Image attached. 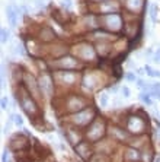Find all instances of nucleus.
Here are the masks:
<instances>
[{
    "label": "nucleus",
    "instance_id": "16",
    "mask_svg": "<svg viewBox=\"0 0 160 162\" xmlns=\"http://www.w3.org/2000/svg\"><path fill=\"white\" fill-rule=\"evenodd\" d=\"M144 70H145V69H141V67H140V69H137V73L141 76V75H144Z\"/></svg>",
    "mask_w": 160,
    "mask_h": 162
},
{
    "label": "nucleus",
    "instance_id": "1",
    "mask_svg": "<svg viewBox=\"0 0 160 162\" xmlns=\"http://www.w3.org/2000/svg\"><path fill=\"white\" fill-rule=\"evenodd\" d=\"M38 86H39V89H41L47 96H51V94H53V83H51V79H50L48 75H44V76L39 79Z\"/></svg>",
    "mask_w": 160,
    "mask_h": 162
},
{
    "label": "nucleus",
    "instance_id": "6",
    "mask_svg": "<svg viewBox=\"0 0 160 162\" xmlns=\"http://www.w3.org/2000/svg\"><path fill=\"white\" fill-rule=\"evenodd\" d=\"M140 99H141L143 102H145L147 105H151V99H150V95H148L147 92H141V94H140Z\"/></svg>",
    "mask_w": 160,
    "mask_h": 162
},
{
    "label": "nucleus",
    "instance_id": "7",
    "mask_svg": "<svg viewBox=\"0 0 160 162\" xmlns=\"http://www.w3.org/2000/svg\"><path fill=\"white\" fill-rule=\"evenodd\" d=\"M0 32H2V43L5 44L9 40V31H6L5 28H2V31H0Z\"/></svg>",
    "mask_w": 160,
    "mask_h": 162
},
{
    "label": "nucleus",
    "instance_id": "17",
    "mask_svg": "<svg viewBox=\"0 0 160 162\" xmlns=\"http://www.w3.org/2000/svg\"><path fill=\"white\" fill-rule=\"evenodd\" d=\"M156 162H160V158H159V159H157V161H156Z\"/></svg>",
    "mask_w": 160,
    "mask_h": 162
},
{
    "label": "nucleus",
    "instance_id": "4",
    "mask_svg": "<svg viewBox=\"0 0 160 162\" xmlns=\"http://www.w3.org/2000/svg\"><path fill=\"white\" fill-rule=\"evenodd\" d=\"M157 6L156 5H151L150 6V19H151V22L153 24H156V21H157Z\"/></svg>",
    "mask_w": 160,
    "mask_h": 162
},
{
    "label": "nucleus",
    "instance_id": "12",
    "mask_svg": "<svg viewBox=\"0 0 160 162\" xmlns=\"http://www.w3.org/2000/svg\"><path fill=\"white\" fill-rule=\"evenodd\" d=\"M121 91H122V94H124V96H125V98H130V89H128L127 86H122V89H121Z\"/></svg>",
    "mask_w": 160,
    "mask_h": 162
},
{
    "label": "nucleus",
    "instance_id": "2",
    "mask_svg": "<svg viewBox=\"0 0 160 162\" xmlns=\"http://www.w3.org/2000/svg\"><path fill=\"white\" fill-rule=\"evenodd\" d=\"M6 13H8V18H9V22H10V25H12V27H16V15H18V12L15 10L13 5H12V6H8V9H6Z\"/></svg>",
    "mask_w": 160,
    "mask_h": 162
},
{
    "label": "nucleus",
    "instance_id": "9",
    "mask_svg": "<svg viewBox=\"0 0 160 162\" xmlns=\"http://www.w3.org/2000/svg\"><path fill=\"white\" fill-rule=\"evenodd\" d=\"M100 105H102V107H106V105H108V95H106V94H102V95H100Z\"/></svg>",
    "mask_w": 160,
    "mask_h": 162
},
{
    "label": "nucleus",
    "instance_id": "11",
    "mask_svg": "<svg viewBox=\"0 0 160 162\" xmlns=\"http://www.w3.org/2000/svg\"><path fill=\"white\" fill-rule=\"evenodd\" d=\"M125 78H127V80H130V82L137 80V78H135V75H134V73H127V75H125Z\"/></svg>",
    "mask_w": 160,
    "mask_h": 162
},
{
    "label": "nucleus",
    "instance_id": "10",
    "mask_svg": "<svg viewBox=\"0 0 160 162\" xmlns=\"http://www.w3.org/2000/svg\"><path fill=\"white\" fill-rule=\"evenodd\" d=\"M153 61L154 63H160V48H157V51L153 56Z\"/></svg>",
    "mask_w": 160,
    "mask_h": 162
},
{
    "label": "nucleus",
    "instance_id": "14",
    "mask_svg": "<svg viewBox=\"0 0 160 162\" xmlns=\"http://www.w3.org/2000/svg\"><path fill=\"white\" fill-rule=\"evenodd\" d=\"M137 86L143 89V88L145 86V83H144V80H141V79H137Z\"/></svg>",
    "mask_w": 160,
    "mask_h": 162
},
{
    "label": "nucleus",
    "instance_id": "8",
    "mask_svg": "<svg viewBox=\"0 0 160 162\" xmlns=\"http://www.w3.org/2000/svg\"><path fill=\"white\" fill-rule=\"evenodd\" d=\"M10 120H13V121L16 123V126H19V127L24 124V120H22V117H21V115H12V118H10Z\"/></svg>",
    "mask_w": 160,
    "mask_h": 162
},
{
    "label": "nucleus",
    "instance_id": "13",
    "mask_svg": "<svg viewBox=\"0 0 160 162\" xmlns=\"http://www.w3.org/2000/svg\"><path fill=\"white\" fill-rule=\"evenodd\" d=\"M0 104H2V107H0V108H2V110H6V107H8V99L3 96V98H2V102H0Z\"/></svg>",
    "mask_w": 160,
    "mask_h": 162
},
{
    "label": "nucleus",
    "instance_id": "5",
    "mask_svg": "<svg viewBox=\"0 0 160 162\" xmlns=\"http://www.w3.org/2000/svg\"><path fill=\"white\" fill-rule=\"evenodd\" d=\"M144 69H145V72H147V75H148L150 78H160V72H159V70H154V69H151L150 66H145Z\"/></svg>",
    "mask_w": 160,
    "mask_h": 162
},
{
    "label": "nucleus",
    "instance_id": "15",
    "mask_svg": "<svg viewBox=\"0 0 160 162\" xmlns=\"http://www.w3.org/2000/svg\"><path fill=\"white\" fill-rule=\"evenodd\" d=\"M63 5H66V8H71V0H63Z\"/></svg>",
    "mask_w": 160,
    "mask_h": 162
},
{
    "label": "nucleus",
    "instance_id": "3",
    "mask_svg": "<svg viewBox=\"0 0 160 162\" xmlns=\"http://www.w3.org/2000/svg\"><path fill=\"white\" fill-rule=\"evenodd\" d=\"M26 82H28V88L32 91L34 96H38V95H37V85H35L34 78H32V76H29V75H26Z\"/></svg>",
    "mask_w": 160,
    "mask_h": 162
}]
</instances>
